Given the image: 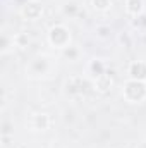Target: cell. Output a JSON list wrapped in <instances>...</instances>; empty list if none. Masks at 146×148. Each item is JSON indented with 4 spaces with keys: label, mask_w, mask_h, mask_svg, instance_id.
<instances>
[{
    "label": "cell",
    "mask_w": 146,
    "mask_h": 148,
    "mask_svg": "<svg viewBox=\"0 0 146 148\" xmlns=\"http://www.w3.org/2000/svg\"><path fill=\"white\" fill-rule=\"evenodd\" d=\"M122 97L127 103H141L146 100V83L127 79L122 86Z\"/></svg>",
    "instance_id": "obj_1"
},
{
    "label": "cell",
    "mask_w": 146,
    "mask_h": 148,
    "mask_svg": "<svg viewBox=\"0 0 146 148\" xmlns=\"http://www.w3.org/2000/svg\"><path fill=\"white\" fill-rule=\"evenodd\" d=\"M46 38H48V43L57 50H65L67 47H71V31L64 24L52 26Z\"/></svg>",
    "instance_id": "obj_2"
},
{
    "label": "cell",
    "mask_w": 146,
    "mask_h": 148,
    "mask_svg": "<svg viewBox=\"0 0 146 148\" xmlns=\"http://www.w3.org/2000/svg\"><path fill=\"white\" fill-rule=\"evenodd\" d=\"M21 16L26 19V21H38L41 16H43V5L36 2V0H29L23 5L21 9Z\"/></svg>",
    "instance_id": "obj_3"
},
{
    "label": "cell",
    "mask_w": 146,
    "mask_h": 148,
    "mask_svg": "<svg viewBox=\"0 0 146 148\" xmlns=\"http://www.w3.org/2000/svg\"><path fill=\"white\" fill-rule=\"evenodd\" d=\"M127 76H129V79L146 83V60H132L127 66Z\"/></svg>",
    "instance_id": "obj_4"
},
{
    "label": "cell",
    "mask_w": 146,
    "mask_h": 148,
    "mask_svg": "<svg viewBox=\"0 0 146 148\" xmlns=\"http://www.w3.org/2000/svg\"><path fill=\"white\" fill-rule=\"evenodd\" d=\"M52 121H50V115L45 114V112H38L31 115V121H29V126L33 131H46L50 127Z\"/></svg>",
    "instance_id": "obj_5"
},
{
    "label": "cell",
    "mask_w": 146,
    "mask_h": 148,
    "mask_svg": "<svg viewBox=\"0 0 146 148\" xmlns=\"http://www.w3.org/2000/svg\"><path fill=\"white\" fill-rule=\"evenodd\" d=\"M126 14L131 17H139L145 12V0H126L124 3Z\"/></svg>",
    "instance_id": "obj_6"
},
{
    "label": "cell",
    "mask_w": 146,
    "mask_h": 148,
    "mask_svg": "<svg viewBox=\"0 0 146 148\" xmlns=\"http://www.w3.org/2000/svg\"><path fill=\"white\" fill-rule=\"evenodd\" d=\"M93 86H95L96 91L107 93V91H110V88L113 86V77L108 73H103L102 76H98L96 79H93Z\"/></svg>",
    "instance_id": "obj_7"
},
{
    "label": "cell",
    "mask_w": 146,
    "mask_h": 148,
    "mask_svg": "<svg viewBox=\"0 0 146 148\" xmlns=\"http://www.w3.org/2000/svg\"><path fill=\"white\" fill-rule=\"evenodd\" d=\"M84 84H86V81L81 76H74V77H71L67 81V84H65L67 86V93H71V95L77 93V95H81L84 91Z\"/></svg>",
    "instance_id": "obj_8"
},
{
    "label": "cell",
    "mask_w": 146,
    "mask_h": 148,
    "mask_svg": "<svg viewBox=\"0 0 146 148\" xmlns=\"http://www.w3.org/2000/svg\"><path fill=\"white\" fill-rule=\"evenodd\" d=\"M88 74H91V77L93 79H96L98 76H102L103 73H107V69H105V64L102 62V60H98V59H93V60H89V64H88Z\"/></svg>",
    "instance_id": "obj_9"
},
{
    "label": "cell",
    "mask_w": 146,
    "mask_h": 148,
    "mask_svg": "<svg viewBox=\"0 0 146 148\" xmlns=\"http://www.w3.org/2000/svg\"><path fill=\"white\" fill-rule=\"evenodd\" d=\"M112 0H91V5H93V9L95 10H98V12H105V10H108L110 7H112Z\"/></svg>",
    "instance_id": "obj_10"
},
{
    "label": "cell",
    "mask_w": 146,
    "mask_h": 148,
    "mask_svg": "<svg viewBox=\"0 0 146 148\" xmlns=\"http://www.w3.org/2000/svg\"><path fill=\"white\" fill-rule=\"evenodd\" d=\"M95 35L100 38V40H108L110 35H112V28L107 26V24H100V26H96Z\"/></svg>",
    "instance_id": "obj_11"
},
{
    "label": "cell",
    "mask_w": 146,
    "mask_h": 148,
    "mask_svg": "<svg viewBox=\"0 0 146 148\" xmlns=\"http://www.w3.org/2000/svg\"><path fill=\"white\" fill-rule=\"evenodd\" d=\"M12 43H16V47H21V48H26L29 45V36L26 33H17L16 36L12 38Z\"/></svg>",
    "instance_id": "obj_12"
},
{
    "label": "cell",
    "mask_w": 146,
    "mask_h": 148,
    "mask_svg": "<svg viewBox=\"0 0 146 148\" xmlns=\"http://www.w3.org/2000/svg\"><path fill=\"white\" fill-rule=\"evenodd\" d=\"M64 55H65V57H69V55H71V60H77L79 50H77V48H74V47H67V48L64 50Z\"/></svg>",
    "instance_id": "obj_13"
},
{
    "label": "cell",
    "mask_w": 146,
    "mask_h": 148,
    "mask_svg": "<svg viewBox=\"0 0 146 148\" xmlns=\"http://www.w3.org/2000/svg\"><path fill=\"white\" fill-rule=\"evenodd\" d=\"M119 41H126V47H131V40H129V36H127V33H124V35H120L119 36Z\"/></svg>",
    "instance_id": "obj_14"
}]
</instances>
